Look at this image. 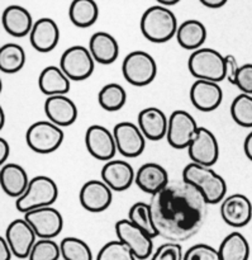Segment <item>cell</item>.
Returning <instances> with one entry per match:
<instances>
[{
  "instance_id": "4fadbf2b",
  "label": "cell",
  "mask_w": 252,
  "mask_h": 260,
  "mask_svg": "<svg viewBox=\"0 0 252 260\" xmlns=\"http://www.w3.org/2000/svg\"><path fill=\"white\" fill-rule=\"evenodd\" d=\"M24 218L32 226L38 239H55L63 229L62 215L52 206L27 212Z\"/></svg>"
},
{
  "instance_id": "f6af8a7d",
  "label": "cell",
  "mask_w": 252,
  "mask_h": 260,
  "mask_svg": "<svg viewBox=\"0 0 252 260\" xmlns=\"http://www.w3.org/2000/svg\"><path fill=\"white\" fill-rule=\"evenodd\" d=\"M243 151H245L246 157L252 161V131L246 136L245 142H243Z\"/></svg>"
},
{
  "instance_id": "83f0119b",
  "label": "cell",
  "mask_w": 252,
  "mask_h": 260,
  "mask_svg": "<svg viewBox=\"0 0 252 260\" xmlns=\"http://www.w3.org/2000/svg\"><path fill=\"white\" fill-rule=\"evenodd\" d=\"M175 37L184 50H199L207 40V28L200 20L188 19L180 23Z\"/></svg>"
},
{
  "instance_id": "4dcf8cb0",
  "label": "cell",
  "mask_w": 252,
  "mask_h": 260,
  "mask_svg": "<svg viewBox=\"0 0 252 260\" xmlns=\"http://www.w3.org/2000/svg\"><path fill=\"white\" fill-rule=\"evenodd\" d=\"M127 102V91L118 83H109L99 90L98 103L104 111H121Z\"/></svg>"
},
{
  "instance_id": "4316f807",
  "label": "cell",
  "mask_w": 252,
  "mask_h": 260,
  "mask_svg": "<svg viewBox=\"0 0 252 260\" xmlns=\"http://www.w3.org/2000/svg\"><path fill=\"white\" fill-rule=\"evenodd\" d=\"M38 88L47 96L66 95L70 91L71 80L60 66L50 65L41 71Z\"/></svg>"
},
{
  "instance_id": "3957f363",
  "label": "cell",
  "mask_w": 252,
  "mask_h": 260,
  "mask_svg": "<svg viewBox=\"0 0 252 260\" xmlns=\"http://www.w3.org/2000/svg\"><path fill=\"white\" fill-rule=\"evenodd\" d=\"M139 28L143 37L150 42L165 43L176 36L179 23L172 10L159 4L145 10Z\"/></svg>"
},
{
  "instance_id": "2e32d148",
  "label": "cell",
  "mask_w": 252,
  "mask_h": 260,
  "mask_svg": "<svg viewBox=\"0 0 252 260\" xmlns=\"http://www.w3.org/2000/svg\"><path fill=\"white\" fill-rule=\"evenodd\" d=\"M221 217L228 226L241 229L247 226L252 220V202L241 193H235L221 203Z\"/></svg>"
},
{
  "instance_id": "7dc6e473",
  "label": "cell",
  "mask_w": 252,
  "mask_h": 260,
  "mask_svg": "<svg viewBox=\"0 0 252 260\" xmlns=\"http://www.w3.org/2000/svg\"><path fill=\"white\" fill-rule=\"evenodd\" d=\"M0 116H2V128L4 127V123H5V116H4V109H0Z\"/></svg>"
},
{
  "instance_id": "d6a6232c",
  "label": "cell",
  "mask_w": 252,
  "mask_h": 260,
  "mask_svg": "<svg viewBox=\"0 0 252 260\" xmlns=\"http://www.w3.org/2000/svg\"><path fill=\"white\" fill-rule=\"evenodd\" d=\"M128 220L136 226H138L139 229L146 231L152 239L159 236L156 228H155L150 203L136 202L134 205H132V207L128 211Z\"/></svg>"
},
{
  "instance_id": "9c48e42d",
  "label": "cell",
  "mask_w": 252,
  "mask_h": 260,
  "mask_svg": "<svg viewBox=\"0 0 252 260\" xmlns=\"http://www.w3.org/2000/svg\"><path fill=\"white\" fill-rule=\"evenodd\" d=\"M117 239L126 244L138 260H146L154 254V239L132 223L128 218L117 221L114 225Z\"/></svg>"
},
{
  "instance_id": "74e56055",
  "label": "cell",
  "mask_w": 252,
  "mask_h": 260,
  "mask_svg": "<svg viewBox=\"0 0 252 260\" xmlns=\"http://www.w3.org/2000/svg\"><path fill=\"white\" fill-rule=\"evenodd\" d=\"M184 260H221L218 249L208 244H197L184 253Z\"/></svg>"
},
{
  "instance_id": "e0dca14e",
  "label": "cell",
  "mask_w": 252,
  "mask_h": 260,
  "mask_svg": "<svg viewBox=\"0 0 252 260\" xmlns=\"http://www.w3.org/2000/svg\"><path fill=\"white\" fill-rule=\"evenodd\" d=\"M79 201L84 210L91 213H100L108 210L113 201V190L103 180L91 179L84 183L79 192Z\"/></svg>"
},
{
  "instance_id": "1f68e13d",
  "label": "cell",
  "mask_w": 252,
  "mask_h": 260,
  "mask_svg": "<svg viewBox=\"0 0 252 260\" xmlns=\"http://www.w3.org/2000/svg\"><path fill=\"white\" fill-rule=\"evenodd\" d=\"M25 65L24 48L18 43H7L0 48V70L4 74H15Z\"/></svg>"
},
{
  "instance_id": "5bb4252c",
  "label": "cell",
  "mask_w": 252,
  "mask_h": 260,
  "mask_svg": "<svg viewBox=\"0 0 252 260\" xmlns=\"http://www.w3.org/2000/svg\"><path fill=\"white\" fill-rule=\"evenodd\" d=\"M85 146L89 154L100 161H111L118 151L113 132L101 124H93L86 129Z\"/></svg>"
},
{
  "instance_id": "ac0fdd59",
  "label": "cell",
  "mask_w": 252,
  "mask_h": 260,
  "mask_svg": "<svg viewBox=\"0 0 252 260\" xmlns=\"http://www.w3.org/2000/svg\"><path fill=\"white\" fill-rule=\"evenodd\" d=\"M190 102L200 112H213L222 104L223 90L220 83L195 80L190 86Z\"/></svg>"
},
{
  "instance_id": "f1b7e54d",
  "label": "cell",
  "mask_w": 252,
  "mask_h": 260,
  "mask_svg": "<svg viewBox=\"0 0 252 260\" xmlns=\"http://www.w3.org/2000/svg\"><path fill=\"white\" fill-rule=\"evenodd\" d=\"M221 260H248L250 244L241 233H231L226 236L218 248Z\"/></svg>"
},
{
  "instance_id": "d6986e66",
  "label": "cell",
  "mask_w": 252,
  "mask_h": 260,
  "mask_svg": "<svg viewBox=\"0 0 252 260\" xmlns=\"http://www.w3.org/2000/svg\"><path fill=\"white\" fill-rule=\"evenodd\" d=\"M101 180L113 192H124L134 183L136 172L132 165L124 160H111L101 168Z\"/></svg>"
},
{
  "instance_id": "d590c367",
  "label": "cell",
  "mask_w": 252,
  "mask_h": 260,
  "mask_svg": "<svg viewBox=\"0 0 252 260\" xmlns=\"http://www.w3.org/2000/svg\"><path fill=\"white\" fill-rule=\"evenodd\" d=\"M96 260H138L133 251L122 241L112 240L99 250Z\"/></svg>"
},
{
  "instance_id": "9a60e30c",
  "label": "cell",
  "mask_w": 252,
  "mask_h": 260,
  "mask_svg": "<svg viewBox=\"0 0 252 260\" xmlns=\"http://www.w3.org/2000/svg\"><path fill=\"white\" fill-rule=\"evenodd\" d=\"M5 239L14 256L19 259L28 258L38 240L34 230L25 218H17L12 221L5 230Z\"/></svg>"
},
{
  "instance_id": "ee69618b",
  "label": "cell",
  "mask_w": 252,
  "mask_h": 260,
  "mask_svg": "<svg viewBox=\"0 0 252 260\" xmlns=\"http://www.w3.org/2000/svg\"><path fill=\"white\" fill-rule=\"evenodd\" d=\"M204 7L210 8V9H218V8H222L223 5L227 4L228 0H199Z\"/></svg>"
},
{
  "instance_id": "7bdbcfd3",
  "label": "cell",
  "mask_w": 252,
  "mask_h": 260,
  "mask_svg": "<svg viewBox=\"0 0 252 260\" xmlns=\"http://www.w3.org/2000/svg\"><path fill=\"white\" fill-rule=\"evenodd\" d=\"M10 155V145L5 139H0V164L5 165Z\"/></svg>"
},
{
  "instance_id": "277c9868",
  "label": "cell",
  "mask_w": 252,
  "mask_h": 260,
  "mask_svg": "<svg viewBox=\"0 0 252 260\" xmlns=\"http://www.w3.org/2000/svg\"><path fill=\"white\" fill-rule=\"evenodd\" d=\"M188 69L197 80L215 83L226 80V57L214 48L202 47L193 51L188 60Z\"/></svg>"
},
{
  "instance_id": "b9f144b4",
  "label": "cell",
  "mask_w": 252,
  "mask_h": 260,
  "mask_svg": "<svg viewBox=\"0 0 252 260\" xmlns=\"http://www.w3.org/2000/svg\"><path fill=\"white\" fill-rule=\"evenodd\" d=\"M14 255L8 244L5 236L0 238V260H12V256Z\"/></svg>"
},
{
  "instance_id": "7a4b0ae2",
  "label": "cell",
  "mask_w": 252,
  "mask_h": 260,
  "mask_svg": "<svg viewBox=\"0 0 252 260\" xmlns=\"http://www.w3.org/2000/svg\"><path fill=\"white\" fill-rule=\"evenodd\" d=\"M182 179L197 188L205 198L208 205L222 203L227 194V183L225 178L221 177L210 167L189 162L183 170Z\"/></svg>"
},
{
  "instance_id": "f546056e",
  "label": "cell",
  "mask_w": 252,
  "mask_h": 260,
  "mask_svg": "<svg viewBox=\"0 0 252 260\" xmlns=\"http://www.w3.org/2000/svg\"><path fill=\"white\" fill-rule=\"evenodd\" d=\"M68 18L75 27H91L99 18L98 4L95 0H73L68 8Z\"/></svg>"
},
{
  "instance_id": "8fae6325",
  "label": "cell",
  "mask_w": 252,
  "mask_h": 260,
  "mask_svg": "<svg viewBox=\"0 0 252 260\" xmlns=\"http://www.w3.org/2000/svg\"><path fill=\"white\" fill-rule=\"evenodd\" d=\"M192 162L212 168L220 157V144L217 137L207 127H199L192 144L188 147Z\"/></svg>"
},
{
  "instance_id": "30bf717a",
  "label": "cell",
  "mask_w": 252,
  "mask_h": 260,
  "mask_svg": "<svg viewBox=\"0 0 252 260\" xmlns=\"http://www.w3.org/2000/svg\"><path fill=\"white\" fill-rule=\"evenodd\" d=\"M199 126L194 117L187 111L177 109L169 117V128L166 140L174 149H188L197 135Z\"/></svg>"
},
{
  "instance_id": "cb8c5ba5",
  "label": "cell",
  "mask_w": 252,
  "mask_h": 260,
  "mask_svg": "<svg viewBox=\"0 0 252 260\" xmlns=\"http://www.w3.org/2000/svg\"><path fill=\"white\" fill-rule=\"evenodd\" d=\"M2 24L8 35L20 38L29 35L34 22L28 9L20 5L13 4L5 8L3 12Z\"/></svg>"
},
{
  "instance_id": "8d00e7d4",
  "label": "cell",
  "mask_w": 252,
  "mask_h": 260,
  "mask_svg": "<svg viewBox=\"0 0 252 260\" xmlns=\"http://www.w3.org/2000/svg\"><path fill=\"white\" fill-rule=\"evenodd\" d=\"M60 258H62L60 244L53 239H38L28 260H60Z\"/></svg>"
},
{
  "instance_id": "f35d334b",
  "label": "cell",
  "mask_w": 252,
  "mask_h": 260,
  "mask_svg": "<svg viewBox=\"0 0 252 260\" xmlns=\"http://www.w3.org/2000/svg\"><path fill=\"white\" fill-rule=\"evenodd\" d=\"M151 260H184V253L179 243H167L162 244L152 254Z\"/></svg>"
},
{
  "instance_id": "8992f818",
  "label": "cell",
  "mask_w": 252,
  "mask_h": 260,
  "mask_svg": "<svg viewBox=\"0 0 252 260\" xmlns=\"http://www.w3.org/2000/svg\"><path fill=\"white\" fill-rule=\"evenodd\" d=\"M65 134L62 128L51 121H38L28 127L25 142L32 151L37 154H51L62 145Z\"/></svg>"
},
{
  "instance_id": "60d3db41",
  "label": "cell",
  "mask_w": 252,
  "mask_h": 260,
  "mask_svg": "<svg viewBox=\"0 0 252 260\" xmlns=\"http://www.w3.org/2000/svg\"><path fill=\"white\" fill-rule=\"evenodd\" d=\"M225 57H226V80H228V83L235 85L236 76H237L240 66H238V62L237 60H236L235 56L227 55L225 56Z\"/></svg>"
},
{
  "instance_id": "bcb514c9",
  "label": "cell",
  "mask_w": 252,
  "mask_h": 260,
  "mask_svg": "<svg viewBox=\"0 0 252 260\" xmlns=\"http://www.w3.org/2000/svg\"><path fill=\"white\" fill-rule=\"evenodd\" d=\"M160 5H164V7H171V5L177 4L180 0H156Z\"/></svg>"
},
{
  "instance_id": "c3c4849f",
  "label": "cell",
  "mask_w": 252,
  "mask_h": 260,
  "mask_svg": "<svg viewBox=\"0 0 252 260\" xmlns=\"http://www.w3.org/2000/svg\"><path fill=\"white\" fill-rule=\"evenodd\" d=\"M62 260H63V259H62Z\"/></svg>"
},
{
  "instance_id": "44dd1931",
  "label": "cell",
  "mask_w": 252,
  "mask_h": 260,
  "mask_svg": "<svg viewBox=\"0 0 252 260\" xmlns=\"http://www.w3.org/2000/svg\"><path fill=\"white\" fill-rule=\"evenodd\" d=\"M137 124L147 140L160 141L167 135L169 117L157 107H147L138 113Z\"/></svg>"
},
{
  "instance_id": "6da1fadb",
  "label": "cell",
  "mask_w": 252,
  "mask_h": 260,
  "mask_svg": "<svg viewBox=\"0 0 252 260\" xmlns=\"http://www.w3.org/2000/svg\"><path fill=\"white\" fill-rule=\"evenodd\" d=\"M207 206L202 193L183 179L171 180L150 201L159 236L179 244L199 233L207 216Z\"/></svg>"
},
{
  "instance_id": "484cf974",
  "label": "cell",
  "mask_w": 252,
  "mask_h": 260,
  "mask_svg": "<svg viewBox=\"0 0 252 260\" xmlns=\"http://www.w3.org/2000/svg\"><path fill=\"white\" fill-rule=\"evenodd\" d=\"M89 51L95 60L101 65H111L119 56V43L111 33L99 30L89 40Z\"/></svg>"
},
{
  "instance_id": "603a6c76",
  "label": "cell",
  "mask_w": 252,
  "mask_h": 260,
  "mask_svg": "<svg viewBox=\"0 0 252 260\" xmlns=\"http://www.w3.org/2000/svg\"><path fill=\"white\" fill-rule=\"evenodd\" d=\"M32 47L41 53L55 50L60 41V28L52 18H41L33 24L29 33Z\"/></svg>"
},
{
  "instance_id": "ab89813d",
  "label": "cell",
  "mask_w": 252,
  "mask_h": 260,
  "mask_svg": "<svg viewBox=\"0 0 252 260\" xmlns=\"http://www.w3.org/2000/svg\"><path fill=\"white\" fill-rule=\"evenodd\" d=\"M235 85L243 94L252 95V63H245L238 69Z\"/></svg>"
},
{
  "instance_id": "5b68a950",
  "label": "cell",
  "mask_w": 252,
  "mask_h": 260,
  "mask_svg": "<svg viewBox=\"0 0 252 260\" xmlns=\"http://www.w3.org/2000/svg\"><path fill=\"white\" fill-rule=\"evenodd\" d=\"M57 198L58 187L55 180L46 175H38L30 179L24 194L15 202V207L19 212L25 215L33 210L51 207Z\"/></svg>"
},
{
  "instance_id": "d4e9b609",
  "label": "cell",
  "mask_w": 252,
  "mask_h": 260,
  "mask_svg": "<svg viewBox=\"0 0 252 260\" xmlns=\"http://www.w3.org/2000/svg\"><path fill=\"white\" fill-rule=\"evenodd\" d=\"M30 179L27 172L20 165L14 162H7L0 170V184L3 192L12 198H19L24 194L29 185Z\"/></svg>"
},
{
  "instance_id": "7c38bea8",
  "label": "cell",
  "mask_w": 252,
  "mask_h": 260,
  "mask_svg": "<svg viewBox=\"0 0 252 260\" xmlns=\"http://www.w3.org/2000/svg\"><path fill=\"white\" fill-rule=\"evenodd\" d=\"M114 140L117 144V150L124 157L139 156L146 147V137L139 129L138 124L124 121L119 122L113 128Z\"/></svg>"
},
{
  "instance_id": "ffe728a7",
  "label": "cell",
  "mask_w": 252,
  "mask_h": 260,
  "mask_svg": "<svg viewBox=\"0 0 252 260\" xmlns=\"http://www.w3.org/2000/svg\"><path fill=\"white\" fill-rule=\"evenodd\" d=\"M45 113L48 121L62 128L75 123L79 111L73 99L66 95H55L46 99Z\"/></svg>"
},
{
  "instance_id": "52a82bcc",
  "label": "cell",
  "mask_w": 252,
  "mask_h": 260,
  "mask_svg": "<svg viewBox=\"0 0 252 260\" xmlns=\"http://www.w3.org/2000/svg\"><path fill=\"white\" fill-rule=\"evenodd\" d=\"M124 79L133 86H146L157 75V63L146 51L136 50L129 52L122 63Z\"/></svg>"
},
{
  "instance_id": "ba28073f",
  "label": "cell",
  "mask_w": 252,
  "mask_h": 260,
  "mask_svg": "<svg viewBox=\"0 0 252 260\" xmlns=\"http://www.w3.org/2000/svg\"><path fill=\"white\" fill-rule=\"evenodd\" d=\"M60 68L73 81H83L91 76L95 69V60L88 47L80 45L66 48L60 58Z\"/></svg>"
},
{
  "instance_id": "7402d4cb",
  "label": "cell",
  "mask_w": 252,
  "mask_h": 260,
  "mask_svg": "<svg viewBox=\"0 0 252 260\" xmlns=\"http://www.w3.org/2000/svg\"><path fill=\"white\" fill-rule=\"evenodd\" d=\"M171 182L169 173L162 165L157 162H146L136 172L134 183L142 192L155 196L161 192Z\"/></svg>"
},
{
  "instance_id": "836d02e7",
  "label": "cell",
  "mask_w": 252,
  "mask_h": 260,
  "mask_svg": "<svg viewBox=\"0 0 252 260\" xmlns=\"http://www.w3.org/2000/svg\"><path fill=\"white\" fill-rule=\"evenodd\" d=\"M61 256L63 260H93V253L88 244L75 236L61 240Z\"/></svg>"
},
{
  "instance_id": "e575fe53",
  "label": "cell",
  "mask_w": 252,
  "mask_h": 260,
  "mask_svg": "<svg viewBox=\"0 0 252 260\" xmlns=\"http://www.w3.org/2000/svg\"><path fill=\"white\" fill-rule=\"evenodd\" d=\"M231 117L238 126L252 128V95L238 94L231 104Z\"/></svg>"
}]
</instances>
